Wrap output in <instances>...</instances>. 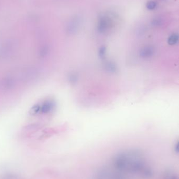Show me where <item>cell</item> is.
<instances>
[{"instance_id":"3","label":"cell","mask_w":179,"mask_h":179,"mask_svg":"<svg viewBox=\"0 0 179 179\" xmlns=\"http://www.w3.org/2000/svg\"><path fill=\"white\" fill-rule=\"evenodd\" d=\"M153 25L156 26H158L161 24V21L159 19H155L153 21Z\"/></svg>"},{"instance_id":"2","label":"cell","mask_w":179,"mask_h":179,"mask_svg":"<svg viewBox=\"0 0 179 179\" xmlns=\"http://www.w3.org/2000/svg\"><path fill=\"white\" fill-rule=\"evenodd\" d=\"M156 7H157V3L154 1H149L147 4V7L148 9L150 10H153L156 8Z\"/></svg>"},{"instance_id":"1","label":"cell","mask_w":179,"mask_h":179,"mask_svg":"<svg viewBox=\"0 0 179 179\" xmlns=\"http://www.w3.org/2000/svg\"><path fill=\"white\" fill-rule=\"evenodd\" d=\"M111 26V21L106 17H101L98 24V30L101 33H104Z\"/></svg>"}]
</instances>
